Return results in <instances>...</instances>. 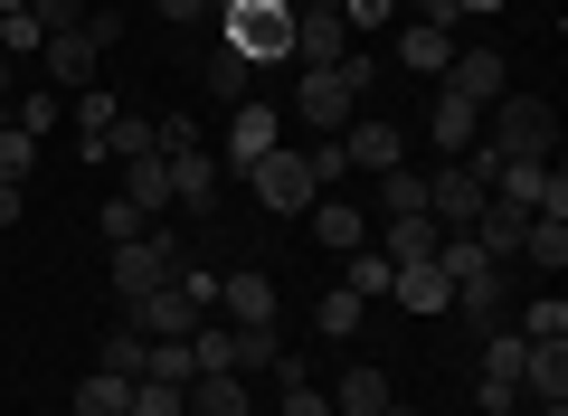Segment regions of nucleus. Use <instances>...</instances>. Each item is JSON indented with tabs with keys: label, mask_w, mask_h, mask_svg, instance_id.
<instances>
[{
	"label": "nucleus",
	"mask_w": 568,
	"mask_h": 416,
	"mask_svg": "<svg viewBox=\"0 0 568 416\" xmlns=\"http://www.w3.org/2000/svg\"><path fill=\"white\" fill-rule=\"evenodd\" d=\"M484 142L503 161H559V114H549V95H521L511 85L503 104H484Z\"/></svg>",
	"instance_id": "nucleus-1"
},
{
	"label": "nucleus",
	"mask_w": 568,
	"mask_h": 416,
	"mask_svg": "<svg viewBox=\"0 0 568 416\" xmlns=\"http://www.w3.org/2000/svg\"><path fill=\"white\" fill-rule=\"evenodd\" d=\"M369 104V58H332V67H304V95H294V114L313 123V133H342L351 114Z\"/></svg>",
	"instance_id": "nucleus-2"
},
{
	"label": "nucleus",
	"mask_w": 568,
	"mask_h": 416,
	"mask_svg": "<svg viewBox=\"0 0 568 416\" xmlns=\"http://www.w3.org/2000/svg\"><path fill=\"white\" fill-rule=\"evenodd\" d=\"M171 275H181V237H171V227H142V237L104 246V294L114 303L152 294V284H171Z\"/></svg>",
	"instance_id": "nucleus-3"
},
{
	"label": "nucleus",
	"mask_w": 568,
	"mask_h": 416,
	"mask_svg": "<svg viewBox=\"0 0 568 416\" xmlns=\"http://www.w3.org/2000/svg\"><path fill=\"white\" fill-rule=\"evenodd\" d=\"M246 199H256V209H275V219H304L313 199H323V180H313L304 142H275V152L246 171Z\"/></svg>",
	"instance_id": "nucleus-4"
},
{
	"label": "nucleus",
	"mask_w": 568,
	"mask_h": 416,
	"mask_svg": "<svg viewBox=\"0 0 568 416\" xmlns=\"http://www.w3.org/2000/svg\"><path fill=\"white\" fill-rule=\"evenodd\" d=\"M162 171H171V209H219V152L190 123H162Z\"/></svg>",
	"instance_id": "nucleus-5"
},
{
	"label": "nucleus",
	"mask_w": 568,
	"mask_h": 416,
	"mask_svg": "<svg viewBox=\"0 0 568 416\" xmlns=\"http://www.w3.org/2000/svg\"><path fill=\"white\" fill-rule=\"evenodd\" d=\"M219 29H227V48L256 58V67L294 58V10H284V0H237V10H219Z\"/></svg>",
	"instance_id": "nucleus-6"
},
{
	"label": "nucleus",
	"mask_w": 568,
	"mask_h": 416,
	"mask_svg": "<svg viewBox=\"0 0 568 416\" xmlns=\"http://www.w3.org/2000/svg\"><path fill=\"white\" fill-rule=\"evenodd\" d=\"M123 322H133V332L142 341H190V332H200V303H190L181 294V284H152V294H133V303H123Z\"/></svg>",
	"instance_id": "nucleus-7"
},
{
	"label": "nucleus",
	"mask_w": 568,
	"mask_h": 416,
	"mask_svg": "<svg viewBox=\"0 0 568 416\" xmlns=\"http://www.w3.org/2000/svg\"><path fill=\"white\" fill-rule=\"evenodd\" d=\"M275 142H284V114H275V104H256V95H246L237 104V114H227V152H219V171H256V161L265 152H275Z\"/></svg>",
	"instance_id": "nucleus-8"
},
{
	"label": "nucleus",
	"mask_w": 568,
	"mask_h": 416,
	"mask_svg": "<svg viewBox=\"0 0 568 416\" xmlns=\"http://www.w3.org/2000/svg\"><path fill=\"white\" fill-rule=\"evenodd\" d=\"M294 58H304V67H332V58H351L342 0H294Z\"/></svg>",
	"instance_id": "nucleus-9"
},
{
	"label": "nucleus",
	"mask_w": 568,
	"mask_h": 416,
	"mask_svg": "<svg viewBox=\"0 0 568 416\" xmlns=\"http://www.w3.org/2000/svg\"><path fill=\"white\" fill-rule=\"evenodd\" d=\"M446 95H465V104H503V95H511L503 48H455V58H446Z\"/></svg>",
	"instance_id": "nucleus-10"
},
{
	"label": "nucleus",
	"mask_w": 568,
	"mask_h": 416,
	"mask_svg": "<svg viewBox=\"0 0 568 416\" xmlns=\"http://www.w3.org/2000/svg\"><path fill=\"white\" fill-rule=\"evenodd\" d=\"M446 313H465V332H493V322H511V265H474V275L455 284Z\"/></svg>",
	"instance_id": "nucleus-11"
},
{
	"label": "nucleus",
	"mask_w": 568,
	"mask_h": 416,
	"mask_svg": "<svg viewBox=\"0 0 568 416\" xmlns=\"http://www.w3.org/2000/svg\"><path fill=\"white\" fill-rule=\"evenodd\" d=\"M342 152H351V171H369V180H379V171H398V161H407V133H398V123L351 114V123H342Z\"/></svg>",
	"instance_id": "nucleus-12"
},
{
	"label": "nucleus",
	"mask_w": 568,
	"mask_h": 416,
	"mask_svg": "<svg viewBox=\"0 0 568 416\" xmlns=\"http://www.w3.org/2000/svg\"><path fill=\"white\" fill-rule=\"evenodd\" d=\"M95 58H104V48L85 39V29H58V39L39 48V67H48V85H58V95H85V85H95Z\"/></svg>",
	"instance_id": "nucleus-13"
},
{
	"label": "nucleus",
	"mask_w": 568,
	"mask_h": 416,
	"mask_svg": "<svg viewBox=\"0 0 568 416\" xmlns=\"http://www.w3.org/2000/svg\"><path fill=\"white\" fill-rule=\"evenodd\" d=\"M284 303H275V275H219V322H237V332H256V322H275Z\"/></svg>",
	"instance_id": "nucleus-14"
},
{
	"label": "nucleus",
	"mask_w": 568,
	"mask_h": 416,
	"mask_svg": "<svg viewBox=\"0 0 568 416\" xmlns=\"http://www.w3.org/2000/svg\"><path fill=\"white\" fill-rule=\"evenodd\" d=\"M426 142H436V152H474V142H484V104H465V95H446V85H436V104H426Z\"/></svg>",
	"instance_id": "nucleus-15"
},
{
	"label": "nucleus",
	"mask_w": 568,
	"mask_h": 416,
	"mask_svg": "<svg viewBox=\"0 0 568 416\" xmlns=\"http://www.w3.org/2000/svg\"><path fill=\"white\" fill-rule=\"evenodd\" d=\"M388 303H398V313H446L455 284H446V265H436V256H417V265H398V275H388Z\"/></svg>",
	"instance_id": "nucleus-16"
},
{
	"label": "nucleus",
	"mask_w": 568,
	"mask_h": 416,
	"mask_svg": "<svg viewBox=\"0 0 568 416\" xmlns=\"http://www.w3.org/2000/svg\"><path fill=\"white\" fill-rule=\"evenodd\" d=\"M181 407L190 416H256V388H246L237 369H209V378H190V388H181Z\"/></svg>",
	"instance_id": "nucleus-17"
},
{
	"label": "nucleus",
	"mask_w": 568,
	"mask_h": 416,
	"mask_svg": "<svg viewBox=\"0 0 568 416\" xmlns=\"http://www.w3.org/2000/svg\"><path fill=\"white\" fill-rule=\"evenodd\" d=\"M304 219H313V237H323L332 256H361V246H369V209H342V199H332V190L313 199Z\"/></svg>",
	"instance_id": "nucleus-18"
},
{
	"label": "nucleus",
	"mask_w": 568,
	"mask_h": 416,
	"mask_svg": "<svg viewBox=\"0 0 568 416\" xmlns=\"http://www.w3.org/2000/svg\"><path fill=\"white\" fill-rule=\"evenodd\" d=\"M142 152H162V123L152 114H114L95 142H85V161H142Z\"/></svg>",
	"instance_id": "nucleus-19"
},
{
	"label": "nucleus",
	"mask_w": 568,
	"mask_h": 416,
	"mask_svg": "<svg viewBox=\"0 0 568 416\" xmlns=\"http://www.w3.org/2000/svg\"><path fill=\"white\" fill-rule=\"evenodd\" d=\"M446 58H455V29H436V20H407V29H398V67L446 77Z\"/></svg>",
	"instance_id": "nucleus-20"
},
{
	"label": "nucleus",
	"mask_w": 568,
	"mask_h": 416,
	"mask_svg": "<svg viewBox=\"0 0 568 416\" xmlns=\"http://www.w3.org/2000/svg\"><path fill=\"white\" fill-rule=\"evenodd\" d=\"M388 397H398V388H388V369H369V359H361V369H342V388H332V416H379Z\"/></svg>",
	"instance_id": "nucleus-21"
},
{
	"label": "nucleus",
	"mask_w": 568,
	"mask_h": 416,
	"mask_svg": "<svg viewBox=\"0 0 568 416\" xmlns=\"http://www.w3.org/2000/svg\"><path fill=\"white\" fill-rule=\"evenodd\" d=\"M114 199H133L142 219H162L171 209V171H162V152H142V161H123V190Z\"/></svg>",
	"instance_id": "nucleus-22"
},
{
	"label": "nucleus",
	"mask_w": 568,
	"mask_h": 416,
	"mask_svg": "<svg viewBox=\"0 0 568 416\" xmlns=\"http://www.w3.org/2000/svg\"><path fill=\"white\" fill-rule=\"evenodd\" d=\"M521 397H530V407L568 397V341H559V351H540V341H530V359H521Z\"/></svg>",
	"instance_id": "nucleus-23"
},
{
	"label": "nucleus",
	"mask_w": 568,
	"mask_h": 416,
	"mask_svg": "<svg viewBox=\"0 0 568 416\" xmlns=\"http://www.w3.org/2000/svg\"><path fill=\"white\" fill-rule=\"evenodd\" d=\"M95 369H114V378H142V369H152V341H142L133 322H114V332L95 341Z\"/></svg>",
	"instance_id": "nucleus-24"
},
{
	"label": "nucleus",
	"mask_w": 568,
	"mask_h": 416,
	"mask_svg": "<svg viewBox=\"0 0 568 416\" xmlns=\"http://www.w3.org/2000/svg\"><path fill=\"white\" fill-rule=\"evenodd\" d=\"M361 313H369V303L351 294V284H323V303H313V332H323V341H351V332H361Z\"/></svg>",
	"instance_id": "nucleus-25"
},
{
	"label": "nucleus",
	"mask_w": 568,
	"mask_h": 416,
	"mask_svg": "<svg viewBox=\"0 0 568 416\" xmlns=\"http://www.w3.org/2000/svg\"><path fill=\"white\" fill-rule=\"evenodd\" d=\"M379 219H426V171H379Z\"/></svg>",
	"instance_id": "nucleus-26"
},
{
	"label": "nucleus",
	"mask_w": 568,
	"mask_h": 416,
	"mask_svg": "<svg viewBox=\"0 0 568 416\" xmlns=\"http://www.w3.org/2000/svg\"><path fill=\"white\" fill-rule=\"evenodd\" d=\"M521 256L540 265V275H559V265H568V219H530L521 227Z\"/></svg>",
	"instance_id": "nucleus-27"
},
{
	"label": "nucleus",
	"mask_w": 568,
	"mask_h": 416,
	"mask_svg": "<svg viewBox=\"0 0 568 416\" xmlns=\"http://www.w3.org/2000/svg\"><path fill=\"white\" fill-rule=\"evenodd\" d=\"M388 275H398V265H388L379 246H361V256H342V284H351L361 303H379V294H388Z\"/></svg>",
	"instance_id": "nucleus-28"
},
{
	"label": "nucleus",
	"mask_w": 568,
	"mask_h": 416,
	"mask_svg": "<svg viewBox=\"0 0 568 416\" xmlns=\"http://www.w3.org/2000/svg\"><path fill=\"white\" fill-rule=\"evenodd\" d=\"M511 332H521V341H540V351H559V341H568V303H559V294H540L521 322H511Z\"/></svg>",
	"instance_id": "nucleus-29"
},
{
	"label": "nucleus",
	"mask_w": 568,
	"mask_h": 416,
	"mask_svg": "<svg viewBox=\"0 0 568 416\" xmlns=\"http://www.w3.org/2000/svg\"><path fill=\"white\" fill-rule=\"evenodd\" d=\"M123 397H133V378H114V369H85L77 416H123Z\"/></svg>",
	"instance_id": "nucleus-30"
},
{
	"label": "nucleus",
	"mask_w": 568,
	"mask_h": 416,
	"mask_svg": "<svg viewBox=\"0 0 568 416\" xmlns=\"http://www.w3.org/2000/svg\"><path fill=\"white\" fill-rule=\"evenodd\" d=\"M29 171H39V133H20V114L0 123V180H20L29 190Z\"/></svg>",
	"instance_id": "nucleus-31"
},
{
	"label": "nucleus",
	"mask_w": 568,
	"mask_h": 416,
	"mask_svg": "<svg viewBox=\"0 0 568 416\" xmlns=\"http://www.w3.org/2000/svg\"><path fill=\"white\" fill-rule=\"evenodd\" d=\"M246 85H256V58H237V48H219V58H209V95L246 104Z\"/></svg>",
	"instance_id": "nucleus-32"
},
{
	"label": "nucleus",
	"mask_w": 568,
	"mask_h": 416,
	"mask_svg": "<svg viewBox=\"0 0 568 416\" xmlns=\"http://www.w3.org/2000/svg\"><path fill=\"white\" fill-rule=\"evenodd\" d=\"M123 416H190V407H181V388H171V378H133Z\"/></svg>",
	"instance_id": "nucleus-33"
},
{
	"label": "nucleus",
	"mask_w": 568,
	"mask_h": 416,
	"mask_svg": "<svg viewBox=\"0 0 568 416\" xmlns=\"http://www.w3.org/2000/svg\"><path fill=\"white\" fill-rule=\"evenodd\" d=\"M114 114H123V104L104 95V85H85V95H77V152H85V142H95V133H104Z\"/></svg>",
	"instance_id": "nucleus-34"
},
{
	"label": "nucleus",
	"mask_w": 568,
	"mask_h": 416,
	"mask_svg": "<svg viewBox=\"0 0 568 416\" xmlns=\"http://www.w3.org/2000/svg\"><path fill=\"white\" fill-rule=\"evenodd\" d=\"M95 227H104V246H123V237H142L152 219H142L133 199H104V209H95Z\"/></svg>",
	"instance_id": "nucleus-35"
},
{
	"label": "nucleus",
	"mask_w": 568,
	"mask_h": 416,
	"mask_svg": "<svg viewBox=\"0 0 568 416\" xmlns=\"http://www.w3.org/2000/svg\"><path fill=\"white\" fill-rule=\"evenodd\" d=\"M474 407L484 416H521L530 397H521V378H474Z\"/></svg>",
	"instance_id": "nucleus-36"
},
{
	"label": "nucleus",
	"mask_w": 568,
	"mask_h": 416,
	"mask_svg": "<svg viewBox=\"0 0 568 416\" xmlns=\"http://www.w3.org/2000/svg\"><path fill=\"white\" fill-rule=\"evenodd\" d=\"M275 416H332V397L313 378H294V388H275Z\"/></svg>",
	"instance_id": "nucleus-37"
},
{
	"label": "nucleus",
	"mask_w": 568,
	"mask_h": 416,
	"mask_svg": "<svg viewBox=\"0 0 568 416\" xmlns=\"http://www.w3.org/2000/svg\"><path fill=\"white\" fill-rule=\"evenodd\" d=\"M29 20L58 39V29H85V0H29Z\"/></svg>",
	"instance_id": "nucleus-38"
},
{
	"label": "nucleus",
	"mask_w": 568,
	"mask_h": 416,
	"mask_svg": "<svg viewBox=\"0 0 568 416\" xmlns=\"http://www.w3.org/2000/svg\"><path fill=\"white\" fill-rule=\"evenodd\" d=\"M304 161H313V180H323V190H332V180H342V171H351V152H342V133H323V142H313V152H304Z\"/></svg>",
	"instance_id": "nucleus-39"
},
{
	"label": "nucleus",
	"mask_w": 568,
	"mask_h": 416,
	"mask_svg": "<svg viewBox=\"0 0 568 416\" xmlns=\"http://www.w3.org/2000/svg\"><path fill=\"white\" fill-rule=\"evenodd\" d=\"M398 20V0H342V29H388Z\"/></svg>",
	"instance_id": "nucleus-40"
},
{
	"label": "nucleus",
	"mask_w": 568,
	"mask_h": 416,
	"mask_svg": "<svg viewBox=\"0 0 568 416\" xmlns=\"http://www.w3.org/2000/svg\"><path fill=\"white\" fill-rule=\"evenodd\" d=\"M85 39H95V48L123 39V10H114V0H95V10H85Z\"/></svg>",
	"instance_id": "nucleus-41"
},
{
	"label": "nucleus",
	"mask_w": 568,
	"mask_h": 416,
	"mask_svg": "<svg viewBox=\"0 0 568 416\" xmlns=\"http://www.w3.org/2000/svg\"><path fill=\"white\" fill-rule=\"evenodd\" d=\"M48 123H58V85H39V95L20 104V133H48Z\"/></svg>",
	"instance_id": "nucleus-42"
},
{
	"label": "nucleus",
	"mask_w": 568,
	"mask_h": 416,
	"mask_svg": "<svg viewBox=\"0 0 568 416\" xmlns=\"http://www.w3.org/2000/svg\"><path fill=\"white\" fill-rule=\"evenodd\" d=\"M417 20H436V29H455V20H465V10H455V0H417Z\"/></svg>",
	"instance_id": "nucleus-43"
},
{
	"label": "nucleus",
	"mask_w": 568,
	"mask_h": 416,
	"mask_svg": "<svg viewBox=\"0 0 568 416\" xmlns=\"http://www.w3.org/2000/svg\"><path fill=\"white\" fill-rule=\"evenodd\" d=\"M0 227H20V180H0Z\"/></svg>",
	"instance_id": "nucleus-44"
},
{
	"label": "nucleus",
	"mask_w": 568,
	"mask_h": 416,
	"mask_svg": "<svg viewBox=\"0 0 568 416\" xmlns=\"http://www.w3.org/2000/svg\"><path fill=\"white\" fill-rule=\"evenodd\" d=\"M162 20H209V0H162Z\"/></svg>",
	"instance_id": "nucleus-45"
},
{
	"label": "nucleus",
	"mask_w": 568,
	"mask_h": 416,
	"mask_svg": "<svg viewBox=\"0 0 568 416\" xmlns=\"http://www.w3.org/2000/svg\"><path fill=\"white\" fill-rule=\"evenodd\" d=\"M455 10H465V20H493V10H503V0H455Z\"/></svg>",
	"instance_id": "nucleus-46"
},
{
	"label": "nucleus",
	"mask_w": 568,
	"mask_h": 416,
	"mask_svg": "<svg viewBox=\"0 0 568 416\" xmlns=\"http://www.w3.org/2000/svg\"><path fill=\"white\" fill-rule=\"evenodd\" d=\"M0 123H10V58H0Z\"/></svg>",
	"instance_id": "nucleus-47"
},
{
	"label": "nucleus",
	"mask_w": 568,
	"mask_h": 416,
	"mask_svg": "<svg viewBox=\"0 0 568 416\" xmlns=\"http://www.w3.org/2000/svg\"><path fill=\"white\" fill-rule=\"evenodd\" d=\"M530 416H568V397H549V407H530Z\"/></svg>",
	"instance_id": "nucleus-48"
},
{
	"label": "nucleus",
	"mask_w": 568,
	"mask_h": 416,
	"mask_svg": "<svg viewBox=\"0 0 568 416\" xmlns=\"http://www.w3.org/2000/svg\"><path fill=\"white\" fill-rule=\"evenodd\" d=\"M379 416H417V407H407V397H388V407H379Z\"/></svg>",
	"instance_id": "nucleus-49"
},
{
	"label": "nucleus",
	"mask_w": 568,
	"mask_h": 416,
	"mask_svg": "<svg viewBox=\"0 0 568 416\" xmlns=\"http://www.w3.org/2000/svg\"><path fill=\"white\" fill-rule=\"evenodd\" d=\"M20 10H29V0H0V20H20Z\"/></svg>",
	"instance_id": "nucleus-50"
}]
</instances>
